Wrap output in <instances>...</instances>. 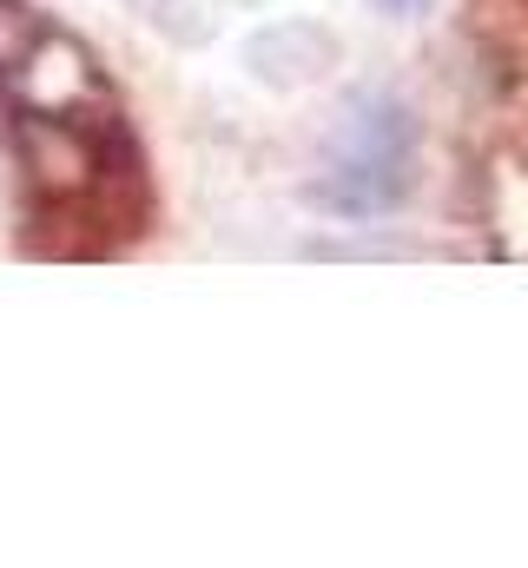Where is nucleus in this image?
<instances>
[{"instance_id":"1","label":"nucleus","mask_w":528,"mask_h":568,"mask_svg":"<svg viewBox=\"0 0 528 568\" xmlns=\"http://www.w3.org/2000/svg\"><path fill=\"white\" fill-rule=\"evenodd\" d=\"M409 159H416V120L396 106V100H357L344 133L331 140L324 159V179H317V199L344 219H377L390 212L409 185Z\"/></svg>"},{"instance_id":"2","label":"nucleus","mask_w":528,"mask_h":568,"mask_svg":"<svg viewBox=\"0 0 528 568\" xmlns=\"http://www.w3.org/2000/svg\"><path fill=\"white\" fill-rule=\"evenodd\" d=\"M384 13H423V7H436V0H377Z\"/></svg>"}]
</instances>
